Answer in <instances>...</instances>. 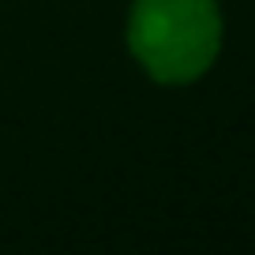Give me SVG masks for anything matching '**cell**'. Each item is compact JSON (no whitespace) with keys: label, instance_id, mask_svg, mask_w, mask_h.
Here are the masks:
<instances>
[{"label":"cell","instance_id":"1","mask_svg":"<svg viewBox=\"0 0 255 255\" xmlns=\"http://www.w3.org/2000/svg\"><path fill=\"white\" fill-rule=\"evenodd\" d=\"M131 53L158 83H191L210 68L222 41L214 0H135Z\"/></svg>","mask_w":255,"mask_h":255}]
</instances>
